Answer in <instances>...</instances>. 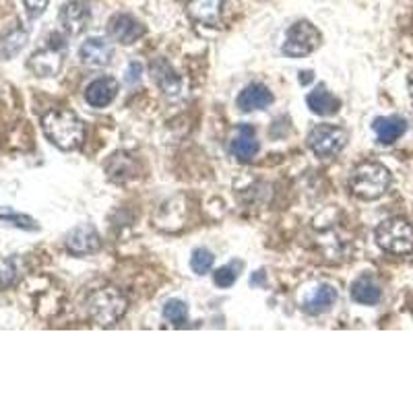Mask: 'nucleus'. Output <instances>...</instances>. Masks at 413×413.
<instances>
[{"instance_id": "obj_17", "label": "nucleus", "mask_w": 413, "mask_h": 413, "mask_svg": "<svg viewBox=\"0 0 413 413\" xmlns=\"http://www.w3.org/2000/svg\"><path fill=\"white\" fill-rule=\"evenodd\" d=\"M335 302H337V290H335L333 285L322 283V285H318L316 290H312V294L306 297L304 310L312 316L325 315V312H329V310L333 308Z\"/></svg>"}, {"instance_id": "obj_3", "label": "nucleus", "mask_w": 413, "mask_h": 413, "mask_svg": "<svg viewBox=\"0 0 413 413\" xmlns=\"http://www.w3.org/2000/svg\"><path fill=\"white\" fill-rule=\"evenodd\" d=\"M391 186V172L376 161H364L355 165L350 176V188L357 198L376 200L380 198Z\"/></svg>"}, {"instance_id": "obj_28", "label": "nucleus", "mask_w": 413, "mask_h": 413, "mask_svg": "<svg viewBox=\"0 0 413 413\" xmlns=\"http://www.w3.org/2000/svg\"><path fill=\"white\" fill-rule=\"evenodd\" d=\"M23 4H25V11H27L29 19H38L46 13L50 0H23Z\"/></svg>"}, {"instance_id": "obj_8", "label": "nucleus", "mask_w": 413, "mask_h": 413, "mask_svg": "<svg viewBox=\"0 0 413 413\" xmlns=\"http://www.w3.org/2000/svg\"><path fill=\"white\" fill-rule=\"evenodd\" d=\"M60 25L68 36H81L89 21H91V9L87 0H68L66 4H62L58 15Z\"/></svg>"}, {"instance_id": "obj_10", "label": "nucleus", "mask_w": 413, "mask_h": 413, "mask_svg": "<svg viewBox=\"0 0 413 413\" xmlns=\"http://www.w3.org/2000/svg\"><path fill=\"white\" fill-rule=\"evenodd\" d=\"M79 58L89 68H103L114 58V46L103 38H87L81 44Z\"/></svg>"}, {"instance_id": "obj_22", "label": "nucleus", "mask_w": 413, "mask_h": 413, "mask_svg": "<svg viewBox=\"0 0 413 413\" xmlns=\"http://www.w3.org/2000/svg\"><path fill=\"white\" fill-rule=\"evenodd\" d=\"M0 225H11V228H17V230H25V232H36L40 230L38 221L34 217L23 215L13 211L11 207H0Z\"/></svg>"}, {"instance_id": "obj_16", "label": "nucleus", "mask_w": 413, "mask_h": 413, "mask_svg": "<svg viewBox=\"0 0 413 413\" xmlns=\"http://www.w3.org/2000/svg\"><path fill=\"white\" fill-rule=\"evenodd\" d=\"M223 11V0H188L186 2V13L190 19L203 25H217L221 19Z\"/></svg>"}, {"instance_id": "obj_25", "label": "nucleus", "mask_w": 413, "mask_h": 413, "mask_svg": "<svg viewBox=\"0 0 413 413\" xmlns=\"http://www.w3.org/2000/svg\"><path fill=\"white\" fill-rule=\"evenodd\" d=\"M213 262H215V256L207 248H197L193 253V256H190V269L197 275H207L213 269Z\"/></svg>"}, {"instance_id": "obj_4", "label": "nucleus", "mask_w": 413, "mask_h": 413, "mask_svg": "<svg viewBox=\"0 0 413 413\" xmlns=\"http://www.w3.org/2000/svg\"><path fill=\"white\" fill-rule=\"evenodd\" d=\"M376 244L391 255H407L413 250V228L405 219H387L376 228Z\"/></svg>"}, {"instance_id": "obj_27", "label": "nucleus", "mask_w": 413, "mask_h": 413, "mask_svg": "<svg viewBox=\"0 0 413 413\" xmlns=\"http://www.w3.org/2000/svg\"><path fill=\"white\" fill-rule=\"evenodd\" d=\"M17 277V267L11 258H0V283L2 285H9L13 283Z\"/></svg>"}, {"instance_id": "obj_21", "label": "nucleus", "mask_w": 413, "mask_h": 413, "mask_svg": "<svg viewBox=\"0 0 413 413\" xmlns=\"http://www.w3.org/2000/svg\"><path fill=\"white\" fill-rule=\"evenodd\" d=\"M380 287L374 283L370 277H360L352 285V300L364 306H374L380 302Z\"/></svg>"}, {"instance_id": "obj_15", "label": "nucleus", "mask_w": 413, "mask_h": 413, "mask_svg": "<svg viewBox=\"0 0 413 413\" xmlns=\"http://www.w3.org/2000/svg\"><path fill=\"white\" fill-rule=\"evenodd\" d=\"M151 79L155 81L161 93L168 98H178L182 91V81L174 73V68L170 66L168 60L158 58L155 62H151Z\"/></svg>"}, {"instance_id": "obj_5", "label": "nucleus", "mask_w": 413, "mask_h": 413, "mask_svg": "<svg viewBox=\"0 0 413 413\" xmlns=\"http://www.w3.org/2000/svg\"><path fill=\"white\" fill-rule=\"evenodd\" d=\"M347 131L335 124H318L310 131V135L306 138L310 151L315 153L316 158L329 159L339 155L345 145H347Z\"/></svg>"}, {"instance_id": "obj_29", "label": "nucleus", "mask_w": 413, "mask_h": 413, "mask_svg": "<svg viewBox=\"0 0 413 413\" xmlns=\"http://www.w3.org/2000/svg\"><path fill=\"white\" fill-rule=\"evenodd\" d=\"M141 73H143L141 62H131V66H128V71H126V83H128V85L138 83V81H141Z\"/></svg>"}, {"instance_id": "obj_6", "label": "nucleus", "mask_w": 413, "mask_h": 413, "mask_svg": "<svg viewBox=\"0 0 413 413\" xmlns=\"http://www.w3.org/2000/svg\"><path fill=\"white\" fill-rule=\"evenodd\" d=\"M318 44H320V34L315 25L310 21H297L287 29L281 50L290 58H304L315 52Z\"/></svg>"}, {"instance_id": "obj_12", "label": "nucleus", "mask_w": 413, "mask_h": 413, "mask_svg": "<svg viewBox=\"0 0 413 413\" xmlns=\"http://www.w3.org/2000/svg\"><path fill=\"white\" fill-rule=\"evenodd\" d=\"M230 151L232 155L238 159V161H253L258 153V141H256L255 128L250 124H240L234 135H232V141H230Z\"/></svg>"}, {"instance_id": "obj_9", "label": "nucleus", "mask_w": 413, "mask_h": 413, "mask_svg": "<svg viewBox=\"0 0 413 413\" xmlns=\"http://www.w3.org/2000/svg\"><path fill=\"white\" fill-rule=\"evenodd\" d=\"M66 248L73 255H93L101 248V238L91 223H81L66 234Z\"/></svg>"}, {"instance_id": "obj_24", "label": "nucleus", "mask_w": 413, "mask_h": 413, "mask_svg": "<svg viewBox=\"0 0 413 413\" xmlns=\"http://www.w3.org/2000/svg\"><path fill=\"white\" fill-rule=\"evenodd\" d=\"M163 318L172 322L174 327H184L188 322V306L182 300H168L163 304Z\"/></svg>"}, {"instance_id": "obj_18", "label": "nucleus", "mask_w": 413, "mask_h": 413, "mask_svg": "<svg viewBox=\"0 0 413 413\" xmlns=\"http://www.w3.org/2000/svg\"><path fill=\"white\" fill-rule=\"evenodd\" d=\"M374 133L378 143L382 145H391L397 138H401L407 131V122L401 118V116H382V118H376L372 124Z\"/></svg>"}, {"instance_id": "obj_2", "label": "nucleus", "mask_w": 413, "mask_h": 413, "mask_svg": "<svg viewBox=\"0 0 413 413\" xmlns=\"http://www.w3.org/2000/svg\"><path fill=\"white\" fill-rule=\"evenodd\" d=\"M128 310V300L118 287L106 285L98 287L87 295V315L99 327H112L116 325Z\"/></svg>"}, {"instance_id": "obj_31", "label": "nucleus", "mask_w": 413, "mask_h": 413, "mask_svg": "<svg viewBox=\"0 0 413 413\" xmlns=\"http://www.w3.org/2000/svg\"><path fill=\"white\" fill-rule=\"evenodd\" d=\"M409 91H412V99H413V81H412V87H409Z\"/></svg>"}, {"instance_id": "obj_26", "label": "nucleus", "mask_w": 413, "mask_h": 413, "mask_svg": "<svg viewBox=\"0 0 413 413\" xmlns=\"http://www.w3.org/2000/svg\"><path fill=\"white\" fill-rule=\"evenodd\" d=\"M238 269H242V265H240ZM238 269H236V262H232V265H225V267L217 269L215 273H213V281H215V285L223 287V290L232 287V285L236 283L238 275H240V273H238Z\"/></svg>"}, {"instance_id": "obj_14", "label": "nucleus", "mask_w": 413, "mask_h": 413, "mask_svg": "<svg viewBox=\"0 0 413 413\" xmlns=\"http://www.w3.org/2000/svg\"><path fill=\"white\" fill-rule=\"evenodd\" d=\"M118 93V81L112 77H99L91 81L85 89V101L91 108H106L110 106Z\"/></svg>"}, {"instance_id": "obj_19", "label": "nucleus", "mask_w": 413, "mask_h": 413, "mask_svg": "<svg viewBox=\"0 0 413 413\" xmlns=\"http://www.w3.org/2000/svg\"><path fill=\"white\" fill-rule=\"evenodd\" d=\"M306 103L318 116H333L341 108V101L335 98L333 93H329L325 85H318L315 91H310L306 98Z\"/></svg>"}, {"instance_id": "obj_30", "label": "nucleus", "mask_w": 413, "mask_h": 413, "mask_svg": "<svg viewBox=\"0 0 413 413\" xmlns=\"http://www.w3.org/2000/svg\"><path fill=\"white\" fill-rule=\"evenodd\" d=\"M310 81H312V73H310V71L300 73V83H302V85H306V83H310Z\"/></svg>"}, {"instance_id": "obj_1", "label": "nucleus", "mask_w": 413, "mask_h": 413, "mask_svg": "<svg viewBox=\"0 0 413 413\" xmlns=\"http://www.w3.org/2000/svg\"><path fill=\"white\" fill-rule=\"evenodd\" d=\"M44 135L60 151H75L85 141V124L71 110H50L41 118Z\"/></svg>"}, {"instance_id": "obj_20", "label": "nucleus", "mask_w": 413, "mask_h": 413, "mask_svg": "<svg viewBox=\"0 0 413 413\" xmlns=\"http://www.w3.org/2000/svg\"><path fill=\"white\" fill-rule=\"evenodd\" d=\"M106 174L114 182H126L137 176V163L126 153H114L106 163Z\"/></svg>"}, {"instance_id": "obj_23", "label": "nucleus", "mask_w": 413, "mask_h": 413, "mask_svg": "<svg viewBox=\"0 0 413 413\" xmlns=\"http://www.w3.org/2000/svg\"><path fill=\"white\" fill-rule=\"evenodd\" d=\"M27 41V31H23L21 27L13 29L4 40L0 41V54L4 60H11L15 54H19Z\"/></svg>"}, {"instance_id": "obj_13", "label": "nucleus", "mask_w": 413, "mask_h": 413, "mask_svg": "<svg viewBox=\"0 0 413 413\" xmlns=\"http://www.w3.org/2000/svg\"><path fill=\"white\" fill-rule=\"evenodd\" d=\"M273 103V93L269 91L267 85L262 83H250L246 85L240 96H238V108L242 112H256V110H265Z\"/></svg>"}, {"instance_id": "obj_11", "label": "nucleus", "mask_w": 413, "mask_h": 413, "mask_svg": "<svg viewBox=\"0 0 413 413\" xmlns=\"http://www.w3.org/2000/svg\"><path fill=\"white\" fill-rule=\"evenodd\" d=\"M108 31L116 41L124 44V46H131V44H135L145 36V25L135 19L133 15L120 13V15H114L110 19Z\"/></svg>"}, {"instance_id": "obj_7", "label": "nucleus", "mask_w": 413, "mask_h": 413, "mask_svg": "<svg viewBox=\"0 0 413 413\" xmlns=\"http://www.w3.org/2000/svg\"><path fill=\"white\" fill-rule=\"evenodd\" d=\"M62 62H64V44L54 36L52 41H48V46H44L38 52L31 54L29 68L38 77H56L62 68Z\"/></svg>"}]
</instances>
